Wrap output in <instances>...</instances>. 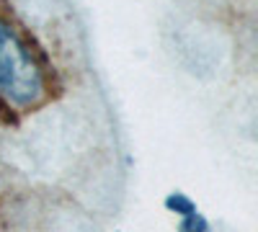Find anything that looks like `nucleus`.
<instances>
[{
	"label": "nucleus",
	"mask_w": 258,
	"mask_h": 232,
	"mask_svg": "<svg viewBox=\"0 0 258 232\" xmlns=\"http://www.w3.org/2000/svg\"><path fill=\"white\" fill-rule=\"evenodd\" d=\"M44 83L18 36L0 21V93L18 106H29L41 98Z\"/></svg>",
	"instance_id": "f257e3e1"
},
{
	"label": "nucleus",
	"mask_w": 258,
	"mask_h": 232,
	"mask_svg": "<svg viewBox=\"0 0 258 232\" xmlns=\"http://www.w3.org/2000/svg\"><path fill=\"white\" fill-rule=\"evenodd\" d=\"M168 206H170V209H176V212H178V214H183V217L194 214V204H191L186 196H181V194L170 196V199H168Z\"/></svg>",
	"instance_id": "f03ea898"
}]
</instances>
